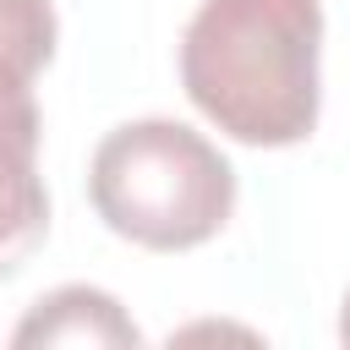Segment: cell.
Returning <instances> with one entry per match:
<instances>
[{"instance_id":"cell-1","label":"cell","mask_w":350,"mask_h":350,"mask_svg":"<svg viewBox=\"0 0 350 350\" xmlns=\"http://www.w3.org/2000/svg\"><path fill=\"white\" fill-rule=\"evenodd\" d=\"M317 0H202L180 38L186 98L246 148H295L323 109Z\"/></svg>"},{"instance_id":"cell-2","label":"cell","mask_w":350,"mask_h":350,"mask_svg":"<svg viewBox=\"0 0 350 350\" xmlns=\"http://www.w3.org/2000/svg\"><path fill=\"white\" fill-rule=\"evenodd\" d=\"M93 213L142 252H191L235 213L230 159L191 126L148 115L115 126L88 164Z\"/></svg>"},{"instance_id":"cell-3","label":"cell","mask_w":350,"mask_h":350,"mask_svg":"<svg viewBox=\"0 0 350 350\" xmlns=\"http://www.w3.org/2000/svg\"><path fill=\"white\" fill-rule=\"evenodd\" d=\"M38 104L33 88L0 77V279L27 268L49 235V191L38 175Z\"/></svg>"},{"instance_id":"cell-4","label":"cell","mask_w":350,"mask_h":350,"mask_svg":"<svg viewBox=\"0 0 350 350\" xmlns=\"http://www.w3.org/2000/svg\"><path fill=\"white\" fill-rule=\"evenodd\" d=\"M16 350L38 345H71V350H131L142 345V328L126 317V306L109 290L93 284H60L27 306V317L11 328Z\"/></svg>"},{"instance_id":"cell-5","label":"cell","mask_w":350,"mask_h":350,"mask_svg":"<svg viewBox=\"0 0 350 350\" xmlns=\"http://www.w3.org/2000/svg\"><path fill=\"white\" fill-rule=\"evenodd\" d=\"M60 22L49 0H0V77L33 82L55 55Z\"/></svg>"},{"instance_id":"cell-6","label":"cell","mask_w":350,"mask_h":350,"mask_svg":"<svg viewBox=\"0 0 350 350\" xmlns=\"http://www.w3.org/2000/svg\"><path fill=\"white\" fill-rule=\"evenodd\" d=\"M339 339L350 345V295H345V306H339Z\"/></svg>"}]
</instances>
